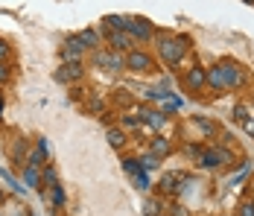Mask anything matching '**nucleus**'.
<instances>
[{
    "instance_id": "nucleus-17",
    "label": "nucleus",
    "mask_w": 254,
    "mask_h": 216,
    "mask_svg": "<svg viewBox=\"0 0 254 216\" xmlns=\"http://www.w3.org/2000/svg\"><path fill=\"white\" fill-rule=\"evenodd\" d=\"M123 169H126L128 175H137V172L143 169V164H140L137 158H126V161H123Z\"/></svg>"
},
{
    "instance_id": "nucleus-32",
    "label": "nucleus",
    "mask_w": 254,
    "mask_h": 216,
    "mask_svg": "<svg viewBox=\"0 0 254 216\" xmlns=\"http://www.w3.org/2000/svg\"><path fill=\"white\" fill-rule=\"evenodd\" d=\"M6 56H9V47H6V41H0V62H3Z\"/></svg>"
},
{
    "instance_id": "nucleus-34",
    "label": "nucleus",
    "mask_w": 254,
    "mask_h": 216,
    "mask_svg": "<svg viewBox=\"0 0 254 216\" xmlns=\"http://www.w3.org/2000/svg\"><path fill=\"white\" fill-rule=\"evenodd\" d=\"M199 126H202L204 132H210V135H213V123H207V120H199Z\"/></svg>"
},
{
    "instance_id": "nucleus-13",
    "label": "nucleus",
    "mask_w": 254,
    "mask_h": 216,
    "mask_svg": "<svg viewBox=\"0 0 254 216\" xmlns=\"http://www.w3.org/2000/svg\"><path fill=\"white\" fill-rule=\"evenodd\" d=\"M76 38H79V44H82L85 50H88V47H97V44H100V35H97L94 29H82Z\"/></svg>"
},
{
    "instance_id": "nucleus-27",
    "label": "nucleus",
    "mask_w": 254,
    "mask_h": 216,
    "mask_svg": "<svg viewBox=\"0 0 254 216\" xmlns=\"http://www.w3.org/2000/svg\"><path fill=\"white\" fill-rule=\"evenodd\" d=\"M38 149H41L44 155H50V152H53V146H50V141H47V138H41V141H38Z\"/></svg>"
},
{
    "instance_id": "nucleus-11",
    "label": "nucleus",
    "mask_w": 254,
    "mask_h": 216,
    "mask_svg": "<svg viewBox=\"0 0 254 216\" xmlns=\"http://www.w3.org/2000/svg\"><path fill=\"white\" fill-rule=\"evenodd\" d=\"M181 181H184V175H181V172H167V175L161 178V190H164V193H176L178 190L176 184H181Z\"/></svg>"
},
{
    "instance_id": "nucleus-37",
    "label": "nucleus",
    "mask_w": 254,
    "mask_h": 216,
    "mask_svg": "<svg viewBox=\"0 0 254 216\" xmlns=\"http://www.w3.org/2000/svg\"><path fill=\"white\" fill-rule=\"evenodd\" d=\"M0 202H3V190H0Z\"/></svg>"
},
{
    "instance_id": "nucleus-6",
    "label": "nucleus",
    "mask_w": 254,
    "mask_h": 216,
    "mask_svg": "<svg viewBox=\"0 0 254 216\" xmlns=\"http://www.w3.org/2000/svg\"><path fill=\"white\" fill-rule=\"evenodd\" d=\"M131 44H134V38L128 35L126 29H114V32H111V47L117 50V53H128V50H134Z\"/></svg>"
},
{
    "instance_id": "nucleus-7",
    "label": "nucleus",
    "mask_w": 254,
    "mask_h": 216,
    "mask_svg": "<svg viewBox=\"0 0 254 216\" xmlns=\"http://www.w3.org/2000/svg\"><path fill=\"white\" fill-rule=\"evenodd\" d=\"M82 53H85V47L79 44V38L73 35V38H67V44L62 47V59H64V62H76V65H79Z\"/></svg>"
},
{
    "instance_id": "nucleus-4",
    "label": "nucleus",
    "mask_w": 254,
    "mask_h": 216,
    "mask_svg": "<svg viewBox=\"0 0 254 216\" xmlns=\"http://www.w3.org/2000/svg\"><path fill=\"white\" fill-rule=\"evenodd\" d=\"M126 32L131 38H140V41H149L152 38V26H149L146 18H131V21H126Z\"/></svg>"
},
{
    "instance_id": "nucleus-28",
    "label": "nucleus",
    "mask_w": 254,
    "mask_h": 216,
    "mask_svg": "<svg viewBox=\"0 0 254 216\" xmlns=\"http://www.w3.org/2000/svg\"><path fill=\"white\" fill-rule=\"evenodd\" d=\"M246 114H249V111H246L243 105H237V108H234V117H237V120H240V123H243V120H249Z\"/></svg>"
},
{
    "instance_id": "nucleus-16",
    "label": "nucleus",
    "mask_w": 254,
    "mask_h": 216,
    "mask_svg": "<svg viewBox=\"0 0 254 216\" xmlns=\"http://www.w3.org/2000/svg\"><path fill=\"white\" fill-rule=\"evenodd\" d=\"M108 144L114 146V149H120V146L126 144V135L120 129H108Z\"/></svg>"
},
{
    "instance_id": "nucleus-25",
    "label": "nucleus",
    "mask_w": 254,
    "mask_h": 216,
    "mask_svg": "<svg viewBox=\"0 0 254 216\" xmlns=\"http://www.w3.org/2000/svg\"><path fill=\"white\" fill-rule=\"evenodd\" d=\"M44 181H47L50 187H53V184H59V178H56V169H53V167L44 169Z\"/></svg>"
},
{
    "instance_id": "nucleus-31",
    "label": "nucleus",
    "mask_w": 254,
    "mask_h": 216,
    "mask_svg": "<svg viewBox=\"0 0 254 216\" xmlns=\"http://www.w3.org/2000/svg\"><path fill=\"white\" fill-rule=\"evenodd\" d=\"M123 126H126V129H134V126H137V120H134V117H123Z\"/></svg>"
},
{
    "instance_id": "nucleus-20",
    "label": "nucleus",
    "mask_w": 254,
    "mask_h": 216,
    "mask_svg": "<svg viewBox=\"0 0 254 216\" xmlns=\"http://www.w3.org/2000/svg\"><path fill=\"white\" fill-rule=\"evenodd\" d=\"M26 158H29V167H44V152H41V149H35V152H29V155H26Z\"/></svg>"
},
{
    "instance_id": "nucleus-3",
    "label": "nucleus",
    "mask_w": 254,
    "mask_h": 216,
    "mask_svg": "<svg viewBox=\"0 0 254 216\" xmlns=\"http://www.w3.org/2000/svg\"><path fill=\"white\" fill-rule=\"evenodd\" d=\"M126 68L128 71H137V73H146V71H152V59H149L146 53H140V50H128L126 53Z\"/></svg>"
},
{
    "instance_id": "nucleus-24",
    "label": "nucleus",
    "mask_w": 254,
    "mask_h": 216,
    "mask_svg": "<svg viewBox=\"0 0 254 216\" xmlns=\"http://www.w3.org/2000/svg\"><path fill=\"white\" fill-rule=\"evenodd\" d=\"M140 164H143V169H155V167H158V155H146Z\"/></svg>"
},
{
    "instance_id": "nucleus-9",
    "label": "nucleus",
    "mask_w": 254,
    "mask_h": 216,
    "mask_svg": "<svg viewBox=\"0 0 254 216\" xmlns=\"http://www.w3.org/2000/svg\"><path fill=\"white\" fill-rule=\"evenodd\" d=\"M219 71H222V79H225V85H228V88H234V85H243V73L237 71L234 65H222Z\"/></svg>"
},
{
    "instance_id": "nucleus-21",
    "label": "nucleus",
    "mask_w": 254,
    "mask_h": 216,
    "mask_svg": "<svg viewBox=\"0 0 254 216\" xmlns=\"http://www.w3.org/2000/svg\"><path fill=\"white\" fill-rule=\"evenodd\" d=\"M50 196H53V205H56V208H62V205H64V190H62L59 184H53V187H50Z\"/></svg>"
},
{
    "instance_id": "nucleus-8",
    "label": "nucleus",
    "mask_w": 254,
    "mask_h": 216,
    "mask_svg": "<svg viewBox=\"0 0 254 216\" xmlns=\"http://www.w3.org/2000/svg\"><path fill=\"white\" fill-rule=\"evenodd\" d=\"M79 76H82V68H79L76 62H64V65L59 68V73H56V79L64 82V85H67V82H76Z\"/></svg>"
},
{
    "instance_id": "nucleus-1",
    "label": "nucleus",
    "mask_w": 254,
    "mask_h": 216,
    "mask_svg": "<svg viewBox=\"0 0 254 216\" xmlns=\"http://www.w3.org/2000/svg\"><path fill=\"white\" fill-rule=\"evenodd\" d=\"M187 38L181 35L176 41H170V38H161V59L167 62V65H178L181 62V56H184V50H187Z\"/></svg>"
},
{
    "instance_id": "nucleus-15",
    "label": "nucleus",
    "mask_w": 254,
    "mask_h": 216,
    "mask_svg": "<svg viewBox=\"0 0 254 216\" xmlns=\"http://www.w3.org/2000/svg\"><path fill=\"white\" fill-rule=\"evenodd\" d=\"M207 82L216 88V91H225L228 85H225V79H222V71L219 68H213V71H207Z\"/></svg>"
},
{
    "instance_id": "nucleus-18",
    "label": "nucleus",
    "mask_w": 254,
    "mask_h": 216,
    "mask_svg": "<svg viewBox=\"0 0 254 216\" xmlns=\"http://www.w3.org/2000/svg\"><path fill=\"white\" fill-rule=\"evenodd\" d=\"M24 181H26V187H38V169L26 167L24 169Z\"/></svg>"
},
{
    "instance_id": "nucleus-12",
    "label": "nucleus",
    "mask_w": 254,
    "mask_h": 216,
    "mask_svg": "<svg viewBox=\"0 0 254 216\" xmlns=\"http://www.w3.org/2000/svg\"><path fill=\"white\" fill-rule=\"evenodd\" d=\"M204 82H207V73H204L202 68H193V71L187 73V85H190L193 91H199V88H202Z\"/></svg>"
},
{
    "instance_id": "nucleus-19",
    "label": "nucleus",
    "mask_w": 254,
    "mask_h": 216,
    "mask_svg": "<svg viewBox=\"0 0 254 216\" xmlns=\"http://www.w3.org/2000/svg\"><path fill=\"white\" fill-rule=\"evenodd\" d=\"M167 152H170V144H167L164 138H155V144H152V155H158V158H161V155H167Z\"/></svg>"
},
{
    "instance_id": "nucleus-10",
    "label": "nucleus",
    "mask_w": 254,
    "mask_h": 216,
    "mask_svg": "<svg viewBox=\"0 0 254 216\" xmlns=\"http://www.w3.org/2000/svg\"><path fill=\"white\" fill-rule=\"evenodd\" d=\"M26 155H29V144H26L24 138H18V141L12 144V161L24 167V158H26Z\"/></svg>"
},
{
    "instance_id": "nucleus-29",
    "label": "nucleus",
    "mask_w": 254,
    "mask_h": 216,
    "mask_svg": "<svg viewBox=\"0 0 254 216\" xmlns=\"http://www.w3.org/2000/svg\"><path fill=\"white\" fill-rule=\"evenodd\" d=\"M9 76H12V71H9V65H3V62H0V82H6Z\"/></svg>"
},
{
    "instance_id": "nucleus-22",
    "label": "nucleus",
    "mask_w": 254,
    "mask_h": 216,
    "mask_svg": "<svg viewBox=\"0 0 254 216\" xmlns=\"http://www.w3.org/2000/svg\"><path fill=\"white\" fill-rule=\"evenodd\" d=\"M134 184H137L140 190H149V175H146V169H140V172L134 175Z\"/></svg>"
},
{
    "instance_id": "nucleus-2",
    "label": "nucleus",
    "mask_w": 254,
    "mask_h": 216,
    "mask_svg": "<svg viewBox=\"0 0 254 216\" xmlns=\"http://www.w3.org/2000/svg\"><path fill=\"white\" fill-rule=\"evenodd\" d=\"M94 65L102 68V71H114L117 73V71L126 68V59H123L117 50H111V53H97V56H94Z\"/></svg>"
},
{
    "instance_id": "nucleus-30",
    "label": "nucleus",
    "mask_w": 254,
    "mask_h": 216,
    "mask_svg": "<svg viewBox=\"0 0 254 216\" xmlns=\"http://www.w3.org/2000/svg\"><path fill=\"white\" fill-rule=\"evenodd\" d=\"M240 216H254V205H243L240 208Z\"/></svg>"
},
{
    "instance_id": "nucleus-36",
    "label": "nucleus",
    "mask_w": 254,
    "mask_h": 216,
    "mask_svg": "<svg viewBox=\"0 0 254 216\" xmlns=\"http://www.w3.org/2000/svg\"><path fill=\"white\" fill-rule=\"evenodd\" d=\"M0 114H3V96H0Z\"/></svg>"
},
{
    "instance_id": "nucleus-14",
    "label": "nucleus",
    "mask_w": 254,
    "mask_h": 216,
    "mask_svg": "<svg viewBox=\"0 0 254 216\" xmlns=\"http://www.w3.org/2000/svg\"><path fill=\"white\" fill-rule=\"evenodd\" d=\"M140 117L149 123L152 129H161V126H164V120H167L164 114H158V111H149V108H140Z\"/></svg>"
},
{
    "instance_id": "nucleus-23",
    "label": "nucleus",
    "mask_w": 254,
    "mask_h": 216,
    "mask_svg": "<svg viewBox=\"0 0 254 216\" xmlns=\"http://www.w3.org/2000/svg\"><path fill=\"white\" fill-rule=\"evenodd\" d=\"M105 24L111 26V29H126V18H117V15H108V18H105Z\"/></svg>"
},
{
    "instance_id": "nucleus-33",
    "label": "nucleus",
    "mask_w": 254,
    "mask_h": 216,
    "mask_svg": "<svg viewBox=\"0 0 254 216\" xmlns=\"http://www.w3.org/2000/svg\"><path fill=\"white\" fill-rule=\"evenodd\" d=\"M243 126H246V132L254 138V120H243Z\"/></svg>"
},
{
    "instance_id": "nucleus-5",
    "label": "nucleus",
    "mask_w": 254,
    "mask_h": 216,
    "mask_svg": "<svg viewBox=\"0 0 254 216\" xmlns=\"http://www.w3.org/2000/svg\"><path fill=\"white\" fill-rule=\"evenodd\" d=\"M199 164H202L204 169H210V167H222V164H231V152H225V149L202 152V155H199Z\"/></svg>"
},
{
    "instance_id": "nucleus-26",
    "label": "nucleus",
    "mask_w": 254,
    "mask_h": 216,
    "mask_svg": "<svg viewBox=\"0 0 254 216\" xmlns=\"http://www.w3.org/2000/svg\"><path fill=\"white\" fill-rule=\"evenodd\" d=\"M143 214H146V216H158V202H155V199H149V202H146Z\"/></svg>"
},
{
    "instance_id": "nucleus-38",
    "label": "nucleus",
    "mask_w": 254,
    "mask_h": 216,
    "mask_svg": "<svg viewBox=\"0 0 254 216\" xmlns=\"http://www.w3.org/2000/svg\"><path fill=\"white\" fill-rule=\"evenodd\" d=\"M246 3H254V0H246Z\"/></svg>"
},
{
    "instance_id": "nucleus-35",
    "label": "nucleus",
    "mask_w": 254,
    "mask_h": 216,
    "mask_svg": "<svg viewBox=\"0 0 254 216\" xmlns=\"http://www.w3.org/2000/svg\"><path fill=\"white\" fill-rule=\"evenodd\" d=\"M173 216H187V211L184 208H173Z\"/></svg>"
}]
</instances>
